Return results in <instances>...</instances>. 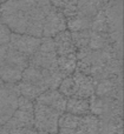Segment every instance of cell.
Listing matches in <instances>:
<instances>
[{"instance_id": "1", "label": "cell", "mask_w": 124, "mask_h": 134, "mask_svg": "<svg viewBox=\"0 0 124 134\" xmlns=\"http://www.w3.org/2000/svg\"><path fill=\"white\" fill-rule=\"evenodd\" d=\"M0 7V23L12 33L42 38L44 19L52 5L50 0H7Z\"/></svg>"}, {"instance_id": "2", "label": "cell", "mask_w": 124, "mask_h": 134, "mask_svg": "<svg viewBox=\"0 0 124 134\" xmlns=\"http://www.w3.org/2000/svg\"><path fill=\"white\" fill-rule=\"evenodd\" d=\"M28 65L44 71H54L57 67V53L52 38H42L38 49L28 58Z\"/></svg>"}, {"instance_id": "3", "label": "cell", "mask_w": 124, "mask_h": 134, "mask_svg": "<svg viewBox=\"0 0 124 134\" xmlns=\"http://www.w3.org/2000/svg\"><path fill=\"white\" fill-rule=\"evenodd\" d=\"M34 104V120L33 127L43 134H57L58 132V120L61 113L45 106V105Z\"/></svg>"}, {"instance_id": "4", "label": "cell", "mask_w": 124, "mask_h": 134, "mask_svg": "<svg viewBox=\"0 0 124 134\" xmlns=\"http://www.w3.org/2000/svg\"><path fill=\"white\" fill-rule=\"evenodd\" d=\"M33 102L34 101H31L26 98L19 97L18 108L4 127H6L8 131L14 130V128L33 127V120H34V104Z\"/></svg>"}, {"instance_id": "5", "label": "cell", "mask_w": 124, "mask_h": 134, "mask_svg": "<svg viewBox=\"0 0 124 134\" xmlns=\"http://www.w3.org/2000/svg\"><path fill=\"white\" fill-rule=\"evenodd\" d=\"M19 97L16 85L0 83V127L6 125L17 111Z\"/></svg>"}, {"instance_id": "6", "label": "cell", "mask_w": 124, "mask_h": 134, "mask_svg": "<svg viewBox=\"0 0 124 134\" xmlns=\"http://www.w3.org/2000/svg\"><path fill=\"white\" fill-rule=\"evenodd\" d=\"M95 95L102 99H116L123 102V76H117L95 81Z\"/></svg>"}, {"instance_id": "7", "label": "cell", "mask_w": 124, "mask_h": 134, "mask_svg": "<svg viewBox=\"0 0 124 134\" xmlns=\"http://www.w3.org/2000/svg\"><path fill=\"white\" fill-rule=\"evenodd\" d=\"M66 31V18L60 11L51 7L43 24L42 38H53L58 33Z\"/></svg>"}, {"instance_id": "8", "label": "cell", "mask_w": 124, "mask_h": 134, "mask_svg": "<svg viewBox=\"0 0 124 134\" xmlns=\"http://www.w3.org/2000/svg\"><path fill=\"white\" fill-rule=\"evenodd\" d=\"M40 42H42V38L31 37V35H27V34L12 33L8 46L11 48L16 49L19 53L24 54L25 57L30 58L38 49V47L40 46Z\"/></svg>"}, {"instance_id": "9", "label": "cell", "mask_w": 124, "mask_h": 134, "mask_svg": "<svg viewBox=\"0 0 124 134\" xmlns=\"http://www.w3.org/2000/svg\"><path fill=\"white\" fill-rule=\"evenodd\" d=\"M73 79V95L75 98L90 99L95 95V80L92 76L85 75L83 73L75 71L71 74ZM71 97V98H72Z\"/></svg>"}, {"instance_id": "10", "label": "cell", "mask_w": 124, "mask_h": 134, "mask_svg": "<svg viewBox=\"0 0 124 134\" xmlns=\"http://www.w3.org/2000/svg\"><path fill=\"white\" fill-rule=\"evenodd\" d=\"M66 100L68 98H65L61 93H59L58 90H47L44 93H42L34 101L38 104L45 105V106L63 114L65 112Z\"/></svg>"}, {"instance_id": "11", "label": "cell", "mask_w": 124, "mask_h": 134, "mask_svg": "<svg viewBox=\"0 0 124 134\" xmlns=\"http://www.w3.org/2000/svg\"><path fill=\"white\" fill-rule=\"evenodd\" d=\"M54 47H56L57 57H65V55H76L77 48L75 47L71 38V33L68 30L58 33L53 38Z\"/></svg>"}, {"instance_id": "12", "label": "cell", "mask_w": 124, "mask_h": 134, "mask_svg": "<svg viewBox=\"0 0 124 134\" xmlns=\"http://www.w3.org/2000/svg\"><path fill=\"white\" fill-rule=\"evenodd\" d=\"M75 134H103L102 120L98 116L92 115V114L80 116Z\"/></svg>"}, {"instance_id": "13", "label": "cell", "mask_w": 124, "mask_h": 134, "mask_svg": "<svg viewBox=\"0 0 124 134\" xmlns=\"http://www.w3.org/2000/svg\"><path fill=\"white\" fill-rule=\"evenodd\" d=\"M106 2L108 0H78L77 14L92 20L95 15L106 5Z\"/></svg>"}, {"instance_id": "14", "label": "cell", "mask_w": 124, "mask_h": 134, "mask_svg": "<svg viewBox=\"0 0 124 134\" xmlns=\"http://www.w3.org/2000/svg\"><path fill=\"white\" fill-rule=\"evenodd\" d=\"M65 112L76 116H84L90 114L89 108V99H82V98H68L66 100Z\"/></svg>"}, {"instance_id": "15", "label": "cell", "mask_w": 124, "mask_h": 134, "mask_svg": "<svg viewBox=\"0 0 124 134\" xmlns=\"http://www.w3.org/2000/svg\"><path fill=\"white\" fill-rule=\"evenodd\" d=\"M23 72V69L18 68V67L2 63V65H0V80L4 83L16 85L21 80Z\"/></svg>"}, {"instance_id": "16", "label": "cell", "mask_w": 124, "mask_h": 134, "mask_svg": "<svg viewBox=\"0 0 124 134\" xmlns=\"http://www.w3.org/2000/svg\"><path fill=\"white\" fill-rule=\"evenodd\" d=\"M92 20L89 18L78 15L77 13L75 15L66 18V30L69 32H79V31H87L91 28Z\"/></svg>"}, {"instance_id": "17", "label": "cell", "mask_w": 124, "mask_h": 134, "mask_svg": "<svg viewBox=\"0 0 124 134\" xmlns=\"http://www.w3.org/2000/svg\"><path fill=\"white\" fill-rule=\"evenodd\" d=\"M52 7L57 8L65 15V18L75 15L77 13L78 0H50Z\"/></svg>"}, {"instance_id": "18", "label": "cell", "mask_w": 124, "mask_h": 134, "mask_svg": "<svg viewBox=\"0 0 124 134\" xmlns=\"http://www.w3.org/2000/svg\"><path fill=\"white\" fill-rule=\"evenodd\" d=\"M57 67L65 76L75 73L77 67V58L76 55L57 57Z\"/></svg>"}, {"instance_id": "19", "label": "cell", "mask_w": 124, "mask_h": 134, "mask_svg": "<svg viewBox=\"0 0 124 134\" xmlns=\"http://www.w3.org/2000/svg\"><path fill=\"white\" fill-rule=\"evenodd\" d=\"M79 120L80 116H76L64 112L58 120V130L68 131V132L75 134L76 130L78 127V124H79Z\"/></svg>"}, {"instance_id": "20", "label": "cell", "mask_w": 124, "mask_h": 134, "mask_svg": "<svg viewBox=\"0 0 124 134\" xmlns=\"http://www.w3.org/2000/svg\"><path fill=\"white\" fill-rule=\"evenodd\" d=\"M71 38L75 47L77 51L84 48H89V40H90V30L87 31H79V32H70Z\"/></svg>"}, {"instance_id": "21", "label": "cell", "mask_w": 124, "mask_h": 134, "mask_svg": "<svg viewBox=\"0 0 124 134\" xmlns=\"http://www.w3.org/2000/svg\"><path fill=\"white\" fill-rule=\"evenodd\" d=\"M89 108H90V114L99 118L103 114V108H104L103 99L96 97V95H92L89 99Z\"/></svg>"}, {"instance_id": "22", "label": "cell", "mask_w": 124, "mask_h": 134, "mask_svg": "<svg viewBox=\"0 0 124 134\" xmlns=\"http://www.w3.org/2000/svg\"><path fill=\"white\" fill-rule=\"evenodd\" d=\"M58 92L61 93L65 98H71L73 95V79L72 75H68L61 80L58 87Z\"/></svg>"}, {"instance_id": "23", "label": "cell", "mask_w": 124, "mask_h": 134, "mask_svg": "<svg viewBox=\"0 0 124 134\" xmlns=\"http://www.w3.org/2000/svg\"><path fill=\"white\" fill-rule=\"evenodd\" d=\"M12 32L7 26L0 23V46H6L9 44V39H11Z\"/></svg>"}, {"instance_id": "24", "label": "cell", "mask_w": 124, "mask_h": 134, "mask_svg": "<svg viewBox=\"0 0 124 134\" xmlns=\"http://www.w3.org/2000/svg\"><path fill=\"white\" fill-rule=\"evenodd\" d=\"M11 134H43L40 132H38L34 127H30V128H14V130L9 131Z\"/></svg>"}, {"instance_id": "25", "label": "cell", "mask_w": 124, "mask_h": 134, "mask_svg": "<svg viewBox=\"0 0 124 134\" xmlns=\"http://www.w3.org/2000/svg\"><path fill=\"white\" fill-rule=\"evenodd\" d=\"M7 49H8V45H6V46H0V65H2V63L5 61Z\"/></svg>"}, {"instance_id": "26", "label": "cell", "mask_w": 124, "mask_h": 134, "mask_svg": "<svg viewBox=\"0 0 124 134\" xmlns=\"http://www.w3.org/2000/svg\"><path fill=\"white\" fill-rule=\"evenodd\" d=\"M6 1H7V0H0V5L4 4V2H6Z\"/></svg>"}, {"instance_id": "27", "label": "cell", "mask_w": 124, "mask_h": 134, "mask_svg": "<svg viewBox=\"0 0 124 134\" xmlns=\"http://www.w3.org/2000/svg\"><path fill=\"white\" fill-rule=\"evenodd\" d=\"M0 18H1V7H0Z\"/></svg>"}, {"instance_id": "28", "label": "cell", "mask_w": 124, "mask_h": 134, "mask_svg": "<svg viewBox=\"0 0 124 134\" xmlns=\"http://www.w3.org/2000/svg\"><path fill=\"white\" fill-rule=\"evenodd\" d=\"M0 83H1V80H0Z\"/></svg>"}]
</instances>
